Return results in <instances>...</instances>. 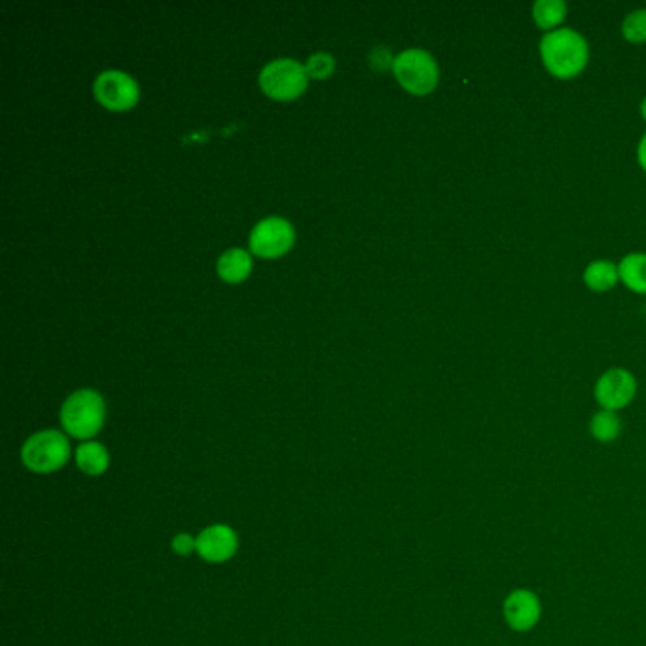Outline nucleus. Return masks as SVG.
<instances>
[{
	"label": "nucleus",
	"instance_id": "1",
	"mask_svg": "<svg viewBox=\"0 0 646 646\" xmlns=\"http://www.w3.org/2000/svg\"><path fill=\"white\" fill-rule=\"evenodd\" d=\"M538 50L546 71L561 81L578 76L588 65V40L571 27L546 33L545 37L540 38Z\"/></svg>",
	"mask_w": 646,
	"mask_h": 646
},
{
	"label": "nucleus",
	"instance_id": "2",
	"mask_svg": "<svg viewBox=\"0 0 646 646\" xmlns=\"http://www.w3.org/2000/svg\"><path fill=\"white\" fill-rule=\"evenodd\" d=\"M105 415L107 407L101 394L92 389H82L65 400L61 407V425L66 435L87 442L101 432Z\"/></svg>",
	"mask_w": 646,
	"mask_h": 646
},
{
	"label": "nucleus",
	"instance_id": "3",
	"mask_svg": "<svg viewBox=\"0 0 646 646\" xmlns=\"http://www.w3.org/2000/svg\"><path fill=\"white\" fill-rule=\"evenodd\" d=\"M71 459V443L61 430H40L23 443L22 461L35 474H53Z\"/></svg>",
	"mask_w": 646,
	"mask_h": 646
},
{
	"label": "nucleus",
	"instance_id": "4",
	"mask_svg": "<svg viewBox=\"0 0 646 646\" xmlns=\"http://www.w3.org/2000/svg\"><path fill=\"white\" fill-rule=\"evenodd\" d=\"M394 76L412 95H429L440 81V69L429 51L410 48L394 58Z\"/></svg>",
	"mask_w": 646,
	"mask_h": 646
},
{
	"label": "nucleus",
	"instance_id": "5",
	"mask_svg": "<svg viewBox=\"0 0 646 646\" xmlns=\"http://www.w3.org/2000/svg\"><path fill=\"white\" fill-rule=\"evenodd\" d=\"M260 86L266 95L277 101H291L304 94L307 87L305 66L294 59H277L264 66L260 73Z\"/></svg>",
	"mask_w": 646,
	"mask_h": 646
},
{
	"label": "nucleus",
	"instance_id": "6",
	"mask_svg": "<svg viewBox=\"0 0 646 646\" xmlns=\"http://www.w3.org/2000/svg\"><path fill=\"white\" fill-rule=\"evenodd\" d=\"M502 618L512 632L527 633L535 630L543 618L540 597L533 589H512L502 601Z\"/></svg>",
	"mask_w": 646,
	"mask_h": 646
},
{
	"label": "nucleus",
	"instance_id": "7",
	"mask_svg": "<svg viewBox=\"0 0 646 646\" xmlns=\"http://www.w3.org/2000/svg\"><path fill=\"white\" fill-rule=\"evenodd\" d=\"M637 394V379L625 368H610L596 383V400L609 412L624 410Z\"/></svg>",
	"mask_w": 646,
	"mask_h": 646
},
{
	"label": "nucleus",
	"instance_id": "8",
	"mask_svg": "<svg viewBox=\"0 0 646 646\" xmlns=\"http://www.w3.org/2000/svg\"><path fill=\"white\" fill-rule=\"evenodd\" d=\"M294 243V230L284 218L269 217L256 224L251 235V248L260 258L284 255Z\"/></svg>",
	"mask_w": 646,
	"mask_h": 646
},
{
	"label": "nucleus",
	"instance_id": "9",
	"mask_svg": "<svg viewBox=\"0 0 646 646\" xmlns=\"http://www.w3.org/2000/svg\"><path fill=\"white\" fill-rule=\"evenodd\" d=\"M196 553L212 565L233 560L240 550V537L235 529L226 523H212L197 535Z\"/></svg>",
	"mask_w": 646,
	"mask_h": 646
},
{
	"label": "nucleus",
	"instance_id": "10",
	"mask_svg": "<svg viewBox=\"0 0 646 646\" xmlns=\"http://www.w3.org/2000/svg\"><path fill=\"white\" fill-rule=\"evenodd\" d=\"M97 101L110 110H130L138 101L137 82L130 74L107 71L99 74L94 84Z\"/></svg>",
	"mask_w": 646,
	"mask_h": 646
},
{
	"label": "nucleus",
	"instance_id": "11",
	"mask_svg": "<svg viewBox=\"0 0 646 646\" xmlns=\"http://www.w3.org/2000/svg\"><path fill=\"white\" fill-rule=\"evenodd\" d=\"M74 461H76V466L81 468V473L86 474L89 478H97V476H101V474L109 471V450L102 443L87 440V442H82L76 448Z\"/></svg>",
	"mask_w": 646,
	"mask_h": 646
},
{
	"label": "nucleus",
	"instance_id": "12",
	"mask_svg": "<svg viewBox=\"0 0 646 646\" xmlns=\"http://www.w3.org/2000/svg\"><path fill=\"white\" fill-rule=\"evenodd\" d=\"M253 269V260L243 248H232L218 258V276L228 283H241Z\"/></svg>",
	"mask_w": 646,
	"mask_h": 646
},
{
	"label": "nucleus",
	"instance_id": "13",
	"mask_svg": "<svg viewBox=\"0 0 646 646\" xmlns=\"http://www.w3.org/2000/svg\"><path fill=\"white\" fill-rule=\"evenodd\" d=\"M620 281L637 294H646V253L625 255L618 264Z\"/></svg>",
	"mask_w": 646,
	"mask_h": 646
},
{
	"label": "nucleus",
	"instance_id": "14",
	"mask_svg": "<svg viewBox=\"0 0 646 646\" xmlns=\"http://www.w3.org/2000/svg\"><path fill=\"white\" fill-rule=\"evenodd\" d=\"M618 279H620L618 266L610 260L592 261L584 271V283L588 284L589 291L594 292H607L614 289Z\"/></svg>",
	"mask_w": 646,
	"mask_h": 646
},
{
	"label": "nucleus",
	"instance_id": "15",
	"mask_svg": "<svg viewBox=\"0 0 646 646\" xmlns=\"http://www.w3.org/2000/svg\"><path fill=\"white\" fill-rule=\"evenodd\" d=\"M589 435L594 436L597 442H614L618 436L622 435V419L618 417L617 412L599 410L589 422Z\"/></svg>",
	"mask_w": 646,
	"mask_h": 646
},
{
	"label": "nucleus",
	"instance_id": "16",
	"mask_svg": "<svg viewBox=\"0 0 646 646\" xmlns=\"http://www.w3.org/2000/svg\"><path fill=\"white\" fill-rule=\"evenodd\" d=\"M566 15V4L563 0H537L533 4V20L538 29L556 31Z\"/></svg>",
	"mask_w": 646,
	"mask_h": 646
},
{
	"label": "nucleus",
	"instance_id": "17",
	"mask_svg": "<svg viewBox=\"0 0 646 646\" xmlns=\"http://www.w3.org/2000/svg\"><path fill=\"white\" fill-rule=\"evenodd\" d=\"M622 35H624L627 42L641 44L646 42V10H635L627 15L622 25Z\"/></svg>",
	"mask_w": 646,
	"mask_h": 646
},
{
	"label": "nucleus",
	"instance_id": "18",
	"mask_svg": "<svg viewBox=\"0 0 646 646\" xmlns=\"http://www.w3.org/2000/svg\"><path fill=\"white\" fill-rule=\"evenodd\" d=\"M332 71H334V58L328 53H315L305 65L307 78H317V81L327 78L332 74Z\"/></svg>",
	"mask_w": 646,
	"mask_h": 646
},
{
	"label": "nucleus",
	"instance_id": "19",
	"mask_svg": "<svg viewBox=\"0 0 646 646\" xmlns=\"http://www.w3.org/2000/svg\"><path fill=\"white\" fill-rule=\"evenodd\" d=\"M171 548L176 556L181 558H188L192 553H196L197 550V538L190 533H176L171 543Z\"/></svg>",
	"mask_w": 646,
	"mask_h": 646
},
{
	"label": "nucleus",
	"instance_id": "20",
	"mask_svg": "<svg viewBox=\"0 0 646 646\" xmlns=\"http://www.w3.org/2000/svg\"><path fill=\"white\" fill-rule=\"evenodd\" d=\"M371 66L379 69V71H386L389 66H394V59L391 58V53L386 48H376L371 53Z\"/></svg>",
	"mask_w": 646,
	"mask_h": 646
},
{
	"label": "nucleus",
	"instance_id": "21",
	"mask_svg": "<svg viewBox=\"0 0 646 646\" xmlns=\"http://www.w3.org/2000/svg\"><path fill=\"white\" fill-rule=\"evenodd\" d=\"M637 160H639V166L646 173V133L641 138L639 148H637Z\"/></svg>",
	"mask_w": 646,
	"mask_h": 646
},
{
	"label": "nucleus",
	"instance_id": "22",
	"mask_svg": "<svg viewBox=\"0 0 646 646\" xmlns=\"http://www.w3.org/2000/svg\"><path fill=\"white\" fill-rule=\"evenodd\" d=\"M641 117L645 118L646 122V97L643 99V102H641Z\"/></svg>",
	"mask_w": 646,
	"mask_h": 646
}]
</instances>
